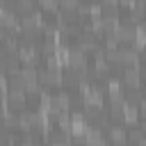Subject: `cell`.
Returning a JSON list of instances; mask_svg holds the SVG:
<instances>
[{
	"label": "cell",
	"mask_w": 146,
	"mask_h": 146,
	"mask_svg": "<svg viewBox=\"0 0 146 146\" xmlns=\"http://www.w3.org/2000/svg\"><path fill=\"white\" fill-rule=\"evenodd\" d=\"M110 139H112L114 144H123V139H125V132H123L121 128H110Z\"/></svg>",
	"instance_id": "obj_1"
},
{
	"label": "cell",
	"mask_w": 146,
	"mask_h": 146,
	"mask_svg": "<svg viewBox=\"0 0 146 146\" xmlns=\"http://www.w3.org/2000/svg\"><path fill=\"white\" fill-rule=\"evenodd\" d=\"M125 82H128V84H137V82H139V75H137V71H128V75H125Z\"/></svg>",
	"instance_id": "obj_2"
},
{
	"label": "cell",
	"mask_w": 146,
	"mask_h": 146,
	"mask_svg": "<svg viewBox=\"0 0 146 146\" xmlns=\"http://www.w3.org/2000/svg\"><path fill=\"white\" fill-rule=\"evenodd\" d=\"M62 7L71 11V9H75V7H78V0H62Z\"/></svg>",
	"instance_id": "obj_3"
},
{
	"label": "cell",
	"mask_w": 146,
	"mask_h": 146,
	"mask_svg": "<svg viewBox=\"0 0 146 146\" xmlns=\"http://www.w3.org/2000/svg\"><path fill=\"white\" fill-rule=\"evenodd\" d=\"M41 5H43L46 9H52V7L57 5V0H41Z\"/></svg>",
	"instance_id": "obj_4"
}]
</instances>
